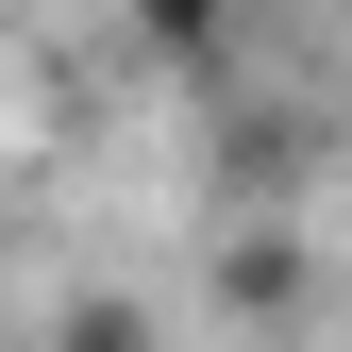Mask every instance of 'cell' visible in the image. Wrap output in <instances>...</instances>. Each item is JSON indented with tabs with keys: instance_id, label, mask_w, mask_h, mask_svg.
I'll list each match as a JSON object with an SVG mask.
<instances>
[{
	"instance_id": "1",
	"label": "cell",
	"mask_w": 352,
	"mask_h": 352,
	"mask_svg": "<svg viewBox=\"0 0 352 352\" xmlns=\"http://www.w3.org/2000/svg\"><path fill=\"white\" fill-rule=\"evenodd\" d=\"M235 17H252V0H135V51H151V67H218Z\"/></svg>"
},
{
	"instance_id": "2",
	"label": "cell",
	"mask_w": 352,
	"mask_h": 352,
	"mask_svg": "<svg viewBox=\"0 0 352 352\" xmlns=\"http://www.w3.org/2000/svg\"><path fill=\"white\" fill-rule=\"evenodd\" d=\"M218 302H235V319H285V302H302V252H285V235L235 252V269H218Z\"/></svg>"
}]
</instances>
